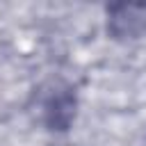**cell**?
I'll return each instance as SVG.
<instances>
[{"instance_id": "6da1fadb", "label": "cell", "mask_w": 146, "mask_h": 146, "mask_svg": "<svg viewBox=\"0 0 146 146\" xmlns=\"http://www.w3.org/2000/svg\"><path fill=\"white\" fill-rule=\"evenodd\" d=\"M107 32L119 41H135L146 36V2L107 5Z\"/></svg>"}, {"instance_id": "7a4b0ae2", "label": "cell", "mask_w": 146, "mask_h": 146, "mask_svg": "<svg viewBox=\"0 0 146 146\" xmlns=\"http://www.w3.org/2000/svg\"><path fill=\"white\" fill-rule=\"evenodd\" d=\"M75 116V94L71 87L57 84L43 100V119L50 130H66Z\"/></svg>"}]
</instances>
